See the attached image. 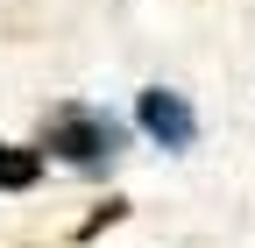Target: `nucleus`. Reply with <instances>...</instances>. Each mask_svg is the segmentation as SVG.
Returning <instances> with one entry per match:
<instances>
[{"instance_id": "f257e3e1", "label": "nucleus", "mask_w": 255, "mask_h": 248, "mask_svg": "<svg viewBox=\"0 0 255 248\" xmlns=\"http://www.w3.org/2000/svg\"><path fill=\"white\" fill-rule=\"evenodd\" d=\"M43 149H50L57 163H71V170H100V163H114L121 128H114L107 114H92V107H57V114H50Z\"/></svg>"}, {"instance_id": "f03ea898", "label": "nucleus", "mask_w": 255, "mask_h": 248, "mask_svg": "<svg viewBox=\"0 0 255 248\" xmlns=\"http://www.w3.org/2000/svg\"><path fill=\"white\" fill-rule=\"evenodd\" d=\"M135 121H142V135H149L156 149H191V142H199L191 100H184V92H170V85H149L142 100H135Z\"/></svg>"}, {"instance_id": "7ed1b4c3", "label": "nucleus", "mask_w": 255, "mask_h": 248, "mask_svg": "<svg viewBox=\"0 0 255 248\" xmlns=\"http://www.w3.org/2000/svg\"><path fill=\"white\" fill-rule=\"evenodd\" d=\"M43 177V149H7L0 142V192H28Z\"/></svg>"}, {"instance_id": "20e7f679", "label": "nucleus", "mask_w": 255, "mask_h": 248, "mask_svg": "<svg viewBox=\"0 0 255 248\" xmlns=\"http://www.w3.org/2000/svg\"><path fill=\"white\" fill-rule=\"evenodd\" d=\"M121 213H128V199H107V206H100V213H92V220L78 227V241H92V234H107V227L121 220Z\"/></svg>"}]
</instances>
